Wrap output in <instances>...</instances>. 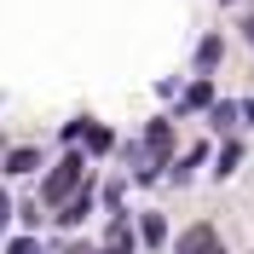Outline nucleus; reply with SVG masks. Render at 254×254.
Wrapping results in <instances>:
<instances>
[{"mask_svg":"<svg viewBox=\"0 0 254 254\" xmlns=\"http://www.w3.org/2000/svg\"><path fill=\"white\" fill-rule=\"evenodd\" d=\"M81 179H87V168H81V156H64L58 168L47 174V185H41V196H47V202H64V196H69V190H75Z\"/></svg>","mask_w":254,"mask_h":254,"instance_id":"1","label":"nucleus"},{"mask_svg":"<svg viewBox=\"0 0 254 254\" xmlns=\"http://www.w3.org/2000/svg\"><path fill=\"white\" fill-rule=\"evenodd\" d=\"M174 254H214V225H190V231H179V249Z\"/></svg>","mask_w":254,"mask_h":254,"instance_id":"2","label":"nucleus"},{"mask_svg":"<svg viewBox=\"0 0 254 254\" xmlns=\"http://www.w3.org/2000/svg\"><path fill=\"white\" fill-rule=\"evenodd\" d=\"M87 214H93V185L81 190V196H69V202H64V214H58V225H81V220H87Z\"/></svg>","mask_w":254,"mask_h":254,"instance_id":"3","label":"nucleus"},{"mask_svg":"<svg viewBox=\"0 0 254 254\" xmlns=\"http://www.w3.org/2000/svg\"><path fill=\"white\" fill-rule=\"evenodd\" d=\"M144 144H150V156H168V144H174V127H168V122H150Z\"/></svg>","mask_w":254,"mask_h":254,"instance_id":"4","label":"nucleus"},{"mask_svg":"<svg viewBox=\"0 0 254 254\" xmlns=\"http://www.w3.org/2000/svg\"><path fill=\"white\" fill-rule=\"evenodd\" d=\"M220 35H208V41H202V47H196V64H202V69H214V64H220Z\"/></svg>","mask_w":254,"mask_h":254,"instance_id":"5","label":"nucleus"},{"mask_svg":"<svg viewBox=\"0 0 254 254\" xmlns=\"http://www.w3.org/2000/svg\"><path fill=\"white\" fill-rule=\"evenodd\" d=\"M237 162H243V150H237V144H225V150H220V168H214V174H220V179H231V174H237Z\"/></svg>","mask_w":254,"mask_h":254,"instance_id":"6","label":"nucleus"},{"mask_svg":"<svg viewBox=\"0 0 254 254\" xmlns=\"http://www.w3.org/2000/svg\"><path fill=\"white\" fill-rule=\"evenodd\" d=\"M168 237V220H162V214H144V243H162Z\"/></svg>","mask_w":254,"mask_h":254,"instance_id":"7","label":"nucleus"},{"mask_svg":"<svg viewBox=\"0 0 254 254\" xmlns=\"http://www.w3.org/2000/svg\"><path fill=\"white\" fill-rule=\"evenodd\" d=\"M208 98H214V87H208V81H196V87H190V93H185V104H190V110H202Z\"/></svg>","mask_w":254,"mask_h":254,"instance_id":"8","label":"nucleus"},{"mask_svg":"<svg viewBox=\"0 0 254 254\" xmlns=\"http://www.w3.org/2000/svg\"><path fill=\"white\" fill-rule=\"evenodd\" d=\"M6 168H12V174H35V150H12Z\"/></svg>","mask_w":254,"mask_h":254,"instance_id":"9","label":"nucleus"},{"mask_svg":"<svg viewBox=\"0 0 254 254\" xmlns=\"http://www.w3.org/2000/svg\"><path fill=\"white\" fill-rule=\"evenodd\" d=\"M87 150H110V127H87Z\"/></svg>","mask_w":254,"mask_h":254,"instance_id":"10","label":"nucleus"},{"mask_svg":"<svg viewBox=\"0 0 254 254\" xmlns=\"http://www.w3.org/2000/svg\"><path fill=\"white\" fill-rule=\"evenodd\" d=\"M237 122V104H214V127H231Z\"/></svg>","mask_w":254,"mask_h":254,"instance_id":"11","label":"nucleus"},{"mask_svg":"<svg viewBox=\"0 0 254 254\" xmlns=\"http://www.w3.org/2000/svg\"><path fill=\"white\" fill-rule=\"evenodd\" d=\"M12 254H41V243H35V237H17V243H12Z\"/></svg>","mask_w":254,"mask_h":254,"instance_id":"12","label":"nucleus"},{"mask_svg":"<svg viewBox=\"0 0 254 254\" xmlns=\"http://www.w3.org/2000/svg\"><path fill=\"white\" fill-rule=\"evenodd\" d=\"M6 214H12V202H6V196H0V231H6Z\"/></svg>","mask_w":254,"mask_h":254,"instance_id":"13","label":"nucleus"}]
</instances>
